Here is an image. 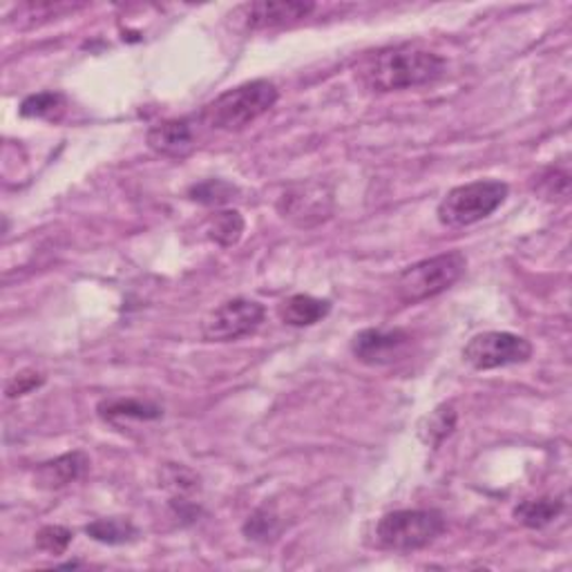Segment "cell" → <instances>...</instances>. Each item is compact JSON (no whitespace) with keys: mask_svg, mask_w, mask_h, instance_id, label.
<instances>
[{"mask_svg":"<svg viewBox=\"0 0 572 572\" xmlns=\"http://www.w3.org/2000/svg\"><path fill=\"white\" fill-rule=\"evenodd\" d=\"M447 61L428 48L401 43L378 50L360 65V79L371 92H401L436 84Z\"/></svg>","mask_w":572,"mask_h":572,"instance_id":"1","label":"cell"},{"mask_svg":"<svg viewBox=\"0 0 572 572\" xmlns=\"http://www.w3.org/2000/svg\"><path fill=\"white\" fill-rule=\"evenodd\" d=\"M278 99L280 90L274 81H246L206 103L198 114V122L217 132H240L264 117Z\"/></svg>","mask_w":572,"mask_h":572,"instance_id":"2","label":"cell"},{"mask_svg":"<svg viewBox=\"0 0 572 572\" xmlns=\"http://www.w3.org/2000/svg\"><path fill=\"white\" fill-rule=\"evenodd\" d=\"M466 269L468 257L461 251H449L416 262L398 274L394 284L396 297L403 304L428 302L452 289L466 276Z\"/></svg>","mask_w":572,"mask_h":572,"instance_id":"3","label":"cell"},{"mask_svg":"<svg viewBox=\"0 0 572 572\" xmlns=\"http://www.w3.org/2000/svg\"><path fill=\"white\" fill-rule=\"evenodd\" d=\"M510 195V186L501 179H476L452 188L441 200L436 217L447 228H466L497 213Z\"/></svg>","mask_w":572,"mask_h":572,"instance_id":"4","label":"cell"},{"mask_svg":"<svg viewBox=\"0 0 572 572\" xmlns=\"http://www.w3.org/2000/svg\"><path fill=\"white\" fill-rule=\"evenodd\" d=\"M438 510H394L376 523V544L392 552H414L432 546L445 532Z\"/></svg>","mask_w":572,"mask_h":572,"instance_id":"5","label":"cell"},{"mask_svg":"<svg viewBox=\"0 0 572 572\" xmlns=\"http://www.w3.org/2000/svg\"><path fill=\"white\" fill-rule=\"evenodd\" d=\"M530 340L510 331H483L463 347V360L476 371L523 365L532 358Z\"/></svg>","mask_w":572,"mask_h":572,"instance_id":"6","label":"cell"},{"mask_svg":"<svg viewBox=\"0 0 572 572\" xmlns=\"http://www.w3.org/2000/svg\"><path fill=\"white\" fill-rule=\"evenodd\" d=\"M333 190L325 181L291 183L278 200V213L302 231L325 224L333 215Z\"/></svg>","mask_w":572,"mask_h":572,"instance_id":"7","label":"cell"},{"mask_svg":"<svg viewBox=\"0 0 572 572\" xmlns=\"http://www.w3.org/2000/svg\"><path fill=\"white\" fill-rule=\"evenodd\" d=\"M266 318L264 304L249 297L226 300L202 322V338L206 342H238L253 335Z\"/></svg>","mask_w":572,"mask_h":572,"instance_id":"8","label":"cell"},{"mask_svg":"<svg viewBox=\"0 0 572 572\" xmlns=\"http://www.w3.org/2000/svg\"><path fill=\"white\" fill-rule=\"evenodd\" d=\"M405 329H363L352 338V354L367 367H387L403 360L411 349Z\"/></svg>","mask_w":572,"mask_h":572,"instance_id":"9","label":"cell"},{"mask_svg":"<svg viewBox=\"0 0 572 572\" xmlns=\"http://www.w3.org/2000/svg\"><path fill=\"white\" fill-rule=\"evenodd\" d=\"M316 5L304 0H259V3H246L238 8L236 16L251 31L280 29L295 25L314 14Z\"/></svg>","mask_w":572,"mask_h":572,"instance_id":"10","label":"cell"},{"mask_svg":"<svg viewBox=\"0 0 572 572\" xmlns=\"http://www.w3.org/2000/svg\"><path fill=\"white\" fill-rule=\"evenodd\" d=\"M148 148L166 160H186L198 148V132L190 119H166L145 135Z\"/></svg>","mask_w":572,"mask_h":572,"instance_id":"11","label":"cell"},{"mask_svg":"<svg viewBox=\"0 0 572 572\" xmlns=\"http://www.w3.org/2000/svg\"><path fill=\"white\" fill-rule=\"evenodd\" d=\"M90 468V459L88 454L74 449L67 454L56 456L52 461H46L36 468L34 472V485L54 492V490H63L69 483H76L79 479L86 476Z\"/></svg>","mask_w":572,"mask_h":572,"instance_id":"12","label":"cell"},{"mask_svg":"<svg viewBox=\"0 0 572 572\" xmlns=\"http://www.w3.org/2000/svg\"><path fill=\"white\" fill-rule=\"evenodd\" d=\"M331 314V302L322 297H314L307 293H295L278 307V316L284 325L304 329V327H314L322 322Z\"/></svg>","mask_w":572,"mask_h":572,"instance_id":"13","label":"cell"},{"mask_svg":"<svg viewBox=\"0 0 572 572\" xmlns=\"http://www.w3.org/2000/svg\"><path fill=\"white\" fill-rule=\"evenodd\" d=\"M101 421L110 425H119L124 421H160L164 409L150 401L139 398H107L97 407Z\"/></svg>","mask_w":572,"mask_h":572,"instance_id":"14","label":"cell"},{"mask_svg":"<svg viewBox=\"0 0 572 572\" xmlns=\"http://www.w3.org/2000/svg\"><path fill=\"white\" fill-rule=\"evenodd\" d=\"M456 423H459V414H456V407L452 403H443L434 407L421 423H418V436L428 445V447H441L456 430Z\"/></svg>","mask_w":572,"mask_h":572,"instance_id":"15","label":"cell"},{"mask_svg":"<svg viewBox=\"0 0 572 572\" xmlns=\"http://www.w3.org/2000/svg\"><path fill=\"white\" fill-rule=\"evenodd\" d=\"M86 535L105 546H126L139 539V527L130 519L112 517V519H97L86 525Z\"/></svg>","mask_w":572,"mask_h":572,"instance_id":"16","label":"cell"},{"mask_svg":"<svg viewBox=\"0 0 572 572\" xmlns=\"http://www.w3.org/2000/svg\"><path fill=\"white\" fill-rule=\"evenodd\" d=\"M563 510H565V501L561 497H539V499L521 501L514 508V519L530 530H542L550 525L555 519H559Z\"/></svg>","mask_w":572,"mask_h":572,"instance_id":"17","label":"cell"},{"mask_svg":"<svg viewBox=\"0 0 572 572\" xmlns=\"http://www.w3.org/2000/svg\"><path fill=\"white\" fill-rule=\"evenodd\" d=\"M244 217L240 211H219L215 213L206 224V236L215 244L231 249L236 246L244 236Z\"/></svg>","mask_w":572,"mask_h":572,"instance_id":"18","label":"cell"},{"mask_svg":"<svg viewBox=\"0 0 572 572\" xmlns=\"http://www.w3.org/2000/svg\"><path fill=\"white\" fill-rule=\"evenodd\" d=\"M67 107V99L61 92H38L23 99L18 112L25 119H48L54 122Z\"/></svg>","mask_w":572,"mask_h":572,"instance_id":"19","label":"cell"},{"mask_svg":"<svg viewBox=\"0 0 572 572\" xmlns=\"http://www.w3.org/2000/svg\"><path fill=\"white\" fill-rule=\"evenodd\" d=\"M238 195V188L226 179H206L188 188V198L204 206H224Z\"/></svg>","mask_w":572,"mask_h":572,"instance_id":"20","label":"cell"},{"mask_svg":"<svg viewBox=\"0 0 572 572\" xmlns=\"http://www.w3.org/2000/svg\"><path fill=\"white\" fill-rule=\"evenodd\" d=\"M242 532L249 542L269 544V542L278 539V535H280V519L274 510L259 508L246 519Z\"/></svg>","mask_w":572,"mask_h":572,"instance_id":"21","label":"cell"},{"mask_svg":"<svg viewBox=\"0 0 572 572\" xmlns=\"http://www.w3.org/2000/svg\"><path fill=\"white\" fill-rule=\"evenodd\" d=\"M74 542V532L65 525H46L36 532V548L48 555H63Z\"/></svg>","mask_w":572,"mask_h":572,"instance_id":"22","label":"cell"},{"mask_svg":"<svg viewBox=\"0 0 572 572\" xmlns=\"http://www.w3.org/2000/svg\"><path fill=\"white\" fill-rule=\"evenodd\" d=\"M164 485L175 490L179 497H186V494L200 490V479L183 466H166Z\"/></svg>","mask_w":572,"mask_h":572,"instance_id":"23","label":"cell"},{"mask_svg":"<svg viewBox=\"0 0 572 572\" xmlns=\"http://www.w3.org/2000/svg\"><path fill=\"white\" fill-rule=\"evenodd\" d=\"M43 383H46V376L43 373H38L34 369H25V371L16 373L10 380L8 387H5V394H8V398H21V396L31 394L34 390H38Z\"/></svg>","mask_w":572,"mask_h":572,"instance_id":"24","label":"cell"}]
</instances>
